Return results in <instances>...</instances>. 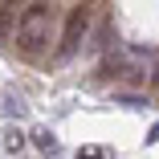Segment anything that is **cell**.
<instances>
[{
	"label": "cell",
	"mask_w": 159,
	"mask_h": 159,
	"mask_svg": "<svg viewBox=\"0 0 159 159\" xmlns=\"http://www.w3.org/2000/svg\"><path fill=\"white\" fill-rule=\"evenodd\" d=\"M53 29H57V8L49 0H33V4L20 8V25H16V45L25 57H37L49 41H53Z\"/></svg>",
	"instance_id": "1"
},
{
	"label": "cell",
	"mask_w": 159,
	"mask_h": 159,
	"mask_svg": "<svg viewBox=\"0 0 159 159\" xmlns=\"http://www.w3.org/2000/svg\"><path fill=\"white\" fill-rule=\"evenodd\" d=\"M86 33H90V8H78V12L70 16V25H66V33H61V45H57L53 61H70V57L78 53V45L86 41Z\"/></svg>",
	"instance_id": "2"
},
{
	"label": "cell",
	"mask_w": 159,
	"mask_h": 159,
	"mask_svg": "<svg viewBox=\"0 0 159 159\" xmlns=\"http://www.w3.org/2000/svg\"><path fill=\"white\" fill-rule=\"evenodd\" d=\"M16 25H20L16 0H0V45H4V37H16Z\"/></svg>",
	"instance_id": "3"
},
{
	"label": "cell",
	"mask_w": 159,
	"mask_h": 159,
	"mask_svg": "<svg viewBox=\"0 0 159 159\" xmlns=\"http://www.w3.org/2000/svg\"><path fill=\"white\" fill-rule=\"evenodd\" d=\"M25 110H29V106H25V94H20V90H4V114H8V118H20Z\"/></svg>",
	"instance_id": "4"
},
{
	"label": "cell",
	"mask_w": 159,
	"mask_h": 159,
	"mask_svg": "<svg viewBox=\"0 0 159 159\" xmlns=\"http://www.w3.org/2000/svg\"><path fill=\"white\" fill-rule=\"evenodd\" d=\"M29 139H33V147H37V151H45V155H57V139H53V131H49V126L33 131Z\"/></svg>",
	"instance_id": "5"
},
{
	"label": "cell",
	"mask_w": 159,
	"mask_h": 159,
	"mask_svg": "<svg viewBox=\"0 0 159 159\" xmlns=\"http://www.w3.org/2000/svg\"><path fill=\"white\" fill-rule=\"evenodd\" d=\"M114 102H118V106H131V110L147 106V98H143V94H131V90H118V94H114Z\"/></svg>",
	"instance_id": "6"
},
{
	"label": "cell",
	"mask_w": 159,
	"mask_h": 159,
	"mask_svg": "<svg viewBox=\"0 0 159 159\" xmlns=\"http://www.w3.org/2000/svg\"><path fill=\"white\" fill-rule=\"evenodd\" d=\"M74 159H114V151L110 147H78Z\"/></svg>",
	"instance_id": "7"
},
{
	"label": "cell",
	"mask_w": 159,
	"mask_h": 159,
	"mask_svg": "<svg viewBox=\"0 0 159 159\" xmlns=\"http://www.w3.org/2000/svg\"><path fill=\"white\" fill-rule=\"evenodd\" d=\"M25 147V135L16 131V126H8V131H4V151H20Z\"/></svg>",
	"instance_id": "8"
},
{
	"label": "cell",
	"mask_w": 159,
	"mask_h": 159,
	"mask_svg": "<svg viewBox=\"0 0 159 159\" xmlns=\"http://www.w3.org/2000/svg\"><path fill=\"white\" fill-rule=\"evenodd\" d=\"M151 82H155V86H159V66H155V74H151Z\"/></svg>",
	"instance_id": "9"
}]
</instances>
